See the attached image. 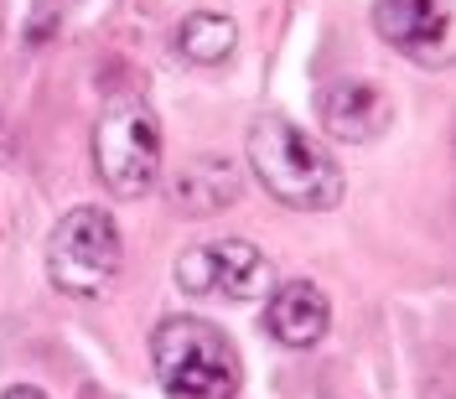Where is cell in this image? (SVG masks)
<instances>
[{
    "label": "cell",
    "instance_id": "cell-1",
    "mask_svg": "<svg viewBox=\"0 0 456 399\" xmlns=\"http://www.w3.org/2000/svg\"><path fill=\"white\" fill-rule=\"evenodd\" d=\"M244 167L281 208L296 213H332L342 202V171L322 145L281 114H259L244 135Z\"/></svg>",
    "mask_w": 456,
    "mask_h": 399
},
{
    "label": "cell",
    "instance_id": "cell-2",
    "mask_svg": "<svg viewBox=\"0 0 456 399\" xmlns=\"http://www.w3.org/2000/svg\"><path fill=\"white\" fill-rule=\"evenodd\" d=\"M151 369L171 399H239V353L224 327L202 316H167L151 332Z\"/></svg>",
    "mask_w": 456,
    "mask_h": 399
},
{
    "label": "cell",
    "instance_id": "cell-3",
    "mask_svg": "<svg viewBox=\"0 0 456 399\" xmlns=\"http://www.w3.org/2000/svg\"><path fill=\"white\" fill-rule=\"evenodd\" d=\"M161 161H167V135H161L156 110L141 94H114L94 119V171L104 192L119 202L156 192Z\"/></svg>",
    "mask_w": 456,
    "mask_h": 399
},
{
    "label": "cell",
    "instance_id": "cell-4",
    "mask_svg": "<svg viewBox=\"0 0 456 399\" xmlns=\"http://www.w3.org/2000/svg\"><path fill=\"white\" fill-rule=\"evenodd\" d=\"M125 244L104 208H73L47 233V281L73 301H104L119 281Z\"/></svg>",
    "mask_w": 456,
    "mask_h": 399
},
{
    "label": "cell",
    "instance_id": "cell-5",
    "mask_svg": "<svg viewBox=\"0 0 456 399\" xmlns=\"http://www.w3.org/2000/svg\"><path fill=\"white\" fill-rule=\"evenodd\" d=\"M176 285L192 301H224V306H249L259 296H270L275 270L259 244L249 239H213L192 244L176 255Z\"/></svg>",
    "mask_w": 456,
    "mask_h": 399
},
{
    "label": "cell",
    "instance_id": "cell-6",
    "mask_svg": "<svg viewBox=\"0 0 456 399\" xmlns=\"http://www.w3.org/2000/svg\"><path fill=\"white\" fill-rule=\"evenodd\" d=\"M452 11L456 0H373V31L415 68L441 73L452 68Z\"/></svg>",
    "mask_w": 456,
    "mask_h": 399
},
{
    "label": "cell",
    "instance_id": "cell-7",
    "mask_svg": "<svg viewBox=\"0 0 456 399\" xmlns=\"http://www.w3.org/2000/svg\"><path fill=\"white\" fill-rule=\"evenodd\" d=\"M316 114H322V125H327L332 141L369 145L389 130L395 104H389V94L379 84H369V78H338V84H327L316 94Z\"/></svg>",
    "mask_w": 456,
    "mask_h": 399
},
{
    "label": "cell",
    "instance_id": "cell-8",
    "mask_svg": "<svg viewBox=\"0 0 456 399\" xmlns=\"http://www.w3.org/2000/svg\"><path fill=\"white\" fill-rule=\"evenodd\" d=\"M327 327H332V306H327V296L312 281L270 285V296H265V332L281 347L306 353V347H316V342L327 338Z\"/></svg>",
    "mask_w": 456,
    "mask_h": 399
},
{
    "label": "cell",
    "instance_id": "cell-9",
    "mask_svg": "<svg viewBox=\"0 0 456 399\" xmlns=\"http://www.w3.org/2000/svg\"><path fill=\"white\" fill-rule=\"evenodd\" d=\"M244 187V171L228 156H192L187 167L171 176V202L187 213V218H208V213H224L239 202Z\"/></svg>",
    "mask_w": 456,
    "mask_h": 399
},
{
    "label": "cell",
    "instance_id": "cell-10",
    "mask_svg": "<svg viewBox=\"0 0 456 399\" xmlns=\"http://www.w3.org/2000/svg\"><path fill=\"white\" fill-rule=\"evenodd\" d=\"M171 42L192 68H218V62H228L239 53V21L224 16V11H192V16L176 21Z\"/></svg>",
    "mask_w": 456,
    "mask_h": 399
},
{
    "label": "cell",
    "instance_id": "cell-11",
    "mask_svg": "<svg viewBox=\"0 0 456 399\" xmlns=\"http://www.w3.org/2000/svg\"><path fill=\"white\" fill-rule=\"evenodd\" d=\"M0 399H47V395H42L37 384H11V389H5Z\"/></svg>",
    "mask_w": 456,
    "mask_h": 399
},
{
    "label": "cell",
    "instance_id": "cell-12",
    "mask_svg": "<svg viewBox=\"0 0 456 399\" xmlns=\"http://www.w3.org/2000/svg\"><path fill=\"white\" fill-rule=\"evenodd\" d=\"M11 156V125H5V110H0V161Z\"/></svg>",
    "mask_w": 456,
    "mask_h": 399
}]
</instances>
